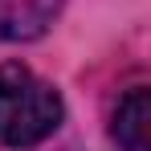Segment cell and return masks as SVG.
I'll use <instances>...</instances> for the list:
<instances>
[{"instance_id": "obj_2", "label": "cell", "mask_w": 151, "mask_h": 151, "mask_svg": "<svg viewBox=\"0 0 151 151\" xmlns=\"http://www.w3.org/2000/svg\"><path fill=\"white\" fill-rule=\"evenodd\" d=\"M114 143L123 151H151V98L135 86L114 110Z\"/></svg>"}, {"instance_id": "obj_1", "label": "cell", "mask_w": 151, "mask_h": 151, "mask_svg": "<svg viewBox=\"0 0 151 151\" xmlns=\"http://www.w3.org/2000/svg\"><path fill=\"white\" fill-rule=\"evenodd\" d=\"M65 119V102L57 86L33 74L21 61L0 65V143L4 147H37Z\"/></svg>"}]
</instances>
